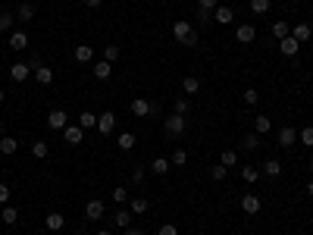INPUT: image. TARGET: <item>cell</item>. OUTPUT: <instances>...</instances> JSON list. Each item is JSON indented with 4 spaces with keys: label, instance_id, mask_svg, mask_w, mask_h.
I'll return each mask as SVG.
<instances>
[{
    "label": "cell",
    "instance_id": "1",
    "mask_svg": "<svg viewBox=\"0 0 313 235\" xmlns=\"http://www.w3.org/2000/svg\"><path fill=\"white\" fill-rule=\"evenodd\" d=\"M172 35H175V41H179L182 47H194V44H198V31H194L191 22H185V19H179L172 25Z\"/></svg>",
    "mask_w": 313,
    "mask_h": 235
},
{
    "label": "cell",
    "instance_id": "2",
    "mask_svg": "<svg viewBox=\"0 0 313 235\" xmlns=\"http://www.w3.org/2000/svg\"><path fill=\"white\" fill-rule=\"evenodd\" d=\"M163 129H166V135H169V138H179V135H185L188 122H185V116L172 113V116H166V119H163Z\"/></svg>",
    "mask_w": 313,
    "mask_h": 235
},
{
    "label": "cell",
    "instance_id": "3",
    "mask_svg": "<svg viewBox=\"0 0 313 235\" xmlns=\"http://www.w3.org/2000/svg\"><path fill=\"white\" fill-rule=\"evenodd\" d=\"M66 125H69V116H66V110H50V113H47V129L63 132Z\"/></svg>",
    "mask_w": 313,
    "mask_h": 235
},
{
    "label": "cell",
    "instance_id": "4",
    "mask_svg": "<svg viewBox=\"0 0 313 235\" xmlns=\"http://www.w3.org/2000/svg\"><path fill=\"white\" fill-rule=\"evenodd\" d=\"M129 110H132L135 116H150V113H157V107L150 104L147 97H135L132 104H129Z\"/></svg>",
    "mask_w": 313,
    "mask_h": 235
},
{
    "label": "cell",
    "instance_id": "5",
    "mask_svg": "<svg viewBox=\"0 0 313 235\" xmlns=\"http://www.w3.org/2000/svg\"><path fill=\"white\" fill-rule=\"evenodd\" d=\"M116 129V113H100L97 116V132H100V135H110V132H113Z\"/></svg>",
    "mask_w": 313,
    "mask_h": 235
},
{
    "label": "cell",
    "instance_id": "6",
    "mask_svg": "<svg viewBox=\"0 0 313 235\" xmlns=\"http://www.w3.org/2000/svg\"><path fill=\"white\" fill-rule=\"evenodd\" d=\"M260 207H263V201H260L257 195H244V198H241V210L248 213V216H254V213H260Z\"/></svg>",
    "mask_w": 313,
    "mask_h": 235
},
{
    "label": "cell",
    "instance_id": "7",
    "mask_svg": "<svg viewBox=\"0 0 313 235\" xmlns=\"http://www.w3.org/2000/svg\"><path fill=\"white\" fill-rule=\"evenodd\" d=\"M235 38H238V44H254V41H257V29H254V25H238Z\"/></svg>",
    "mask_w": 313,
    "mask_h": 235
},
{
    "label": "cell",
    "instance_id": "8",
    "mask_svg": "<svg viewBox=\"0 0 313 235\" xmlns=\"http://www.w3.org/2000/svg\"><path fill=\"white\" fill-rule=\"evenodd\" d=\"M28 75H31V66H28V63H13V66H10V79H13V82H25Z\"/></svg>",
    "mask_w": 313,
    "mask_h": 235
},
{
    "label": "cell",
    "instance_id": "9",
    "mask_svg": "<svg viewBox=\"0 0 313 235\" xmlns=\"http://www.w3.org/2000/svg\"><path fill=\"white\" fill-rule=\"evenodd\" d=\"M72 57H75V63H91V60H94V47H91V44H79L72 50Z\"/></svg>",
    "mask_w": 313,
    "mask_h": 235
},
{
    "label": "cell",
    "instance_id": "10",
    "mask_svg": "<svg viewBox=\"0 0 313 235\" xmlns=\"http://www.w3.org/2000/svg\"><path fill=\"white\" fill-rule=\"evenodd\" d=\"M85 216L88 220H104V201H88L85 204Z\"/></svg>",
    "mask_w": 313,
    "mask_h": 235
},
{
    "label": "cell",
    "instance_id": "11",
    "mask_svg": "<svg viewBox=\"0 0 313 235\" xmlns=\"http://www.w3.org/2000/svg\"><path fill=\"white\" fill-rule=\"evenodd\" d=\"M25 47H28V35H25V31H13V35H10V50L22 54Z\"/></svg>",
    "mask_w": 313,
    "mask_h": 235
},
{
    "label": "cell",
    "instance_id": "12",
    "mask_svg": "<svg viewBox=\"0 0 313 235\" xmlns=\"http://www.w3.org/2000/svg\"><path fill=\"white\" fill-rule=\"evenodd\" d=\"M294 141H298V132H294L291 125L279 129V145H282V147H294Z\"/></svg>",
    "mask_w": 313,
    "mask_h": 235
},
{
    "label": "cell",
    "instance_id": "13",
    "mask_svg": "<svg viewBox=\"0 0 313 235\" xmlns=\"http://www.w3.org/2000/svg\"><path fill=\"white\" fill-rule=\"evenodd\" d=\"M310 35H313V29H310L307 22H298V25L291 29V38H294V41H301V44H304V41H310Z\"/></svg>",
    "mask_w": 313,
    "mask_h": 235
},
{
    "label": "cell",
    "instance_id": "14",
    "mask_svg": "<svg viewBox=\"0 0 313 235\" xmlns=\"http://www.w3.org/2000/svg\"><path fill=\"white\" fill-rule=\"evenodd\" d=\"M44 226H47L50 232H60L63 226H66V216H63V213H47V216H44Z\"/></svg>",
    "mask_w": 313,
    "mask_h": 235
},
{
    "label": "cell",
    "instance_id": "15",
    "mask_svg": "<svg viewBox=\"0 0 313 235\" xmlns=\"http://www.w3.org/2000/svg\"><path fill=\"white\" fill-rule=\"evenodd\" d=\"M110 75H113V63H107V60H97V63H94V79L107 82Z\"/></svg>",
    "mask_w": 313,
    "mask_h": 235
},
{
    "label": "cell",
    "instance_id": "16",
    "mask_svg": "<svg viewBox=\"0 0 313 235\" xmlns=\"http://www.w3.org/2000/svg\"><path fill=\"white\" fill-rule=\"evenodd\" d=\"M82 125H66V129H63V138H66V145H79V141H82Z\"/></svg>",
    "mask_w": 313,
    "mask_h": 235
},
{
    "label": "cell",
    "instance_id": "17",
    "mask_svg": "<svg viewBox=\"0 0 313 235\" xmlns=\"http://www.w3.org/2000/svg\"><path fill=\"white\" fill-rule=\"evenodd\" d=\"M16 150H19V141H16L13 135H0V154H16Z\"/></svg>",
    "mask_w": 313,
    "mask_h": 235
},
{
    "label": "cell",
    "instance_id": "18",
    "mask_svg": "<svg viewBox=\"0 0 313 235\" xmlns=\"http://www.w3.org/2000/svg\"><path fill=\"white\" fill-rule=\"evenodd\" d=\"M35 13H38V6H35V3H19V10H16V19L31 22V19H35Z\"/></svg>",
    "mask_w": 313,
    "mask_h": 235
},
{
    "label": "cell",
    "instance_id": "19",
    "mask_svg": "<svg viewBox=\"0 0 313 235\" xmlns=\"http://www.w3.org/2000/svg\"><path fill=\"white\" fill-rule=\"evenodd\" d=\"M213 22L232 25V6H216V10H213Z\"/></svg>",
    "mask_w": 313,
    "mask_h": 235
},
{
    "label": "cell",
    "instance_id": "20",
    "mask_svg": "<svg viewBox=\"0 0 313 235\" xmlns=\"http://www.w3.org/2000/svg\"><path fill=\"white\" fill-rule=\"evenodd\" d=\"M279 47H282V54H285V57H294V54L301 50V41H294V38L288 35V38H282V44H279Z\"/></svg>",
    "mask_w": 313,
    "mask_h": 235
},
{
    "label": "cell",
    "instance_id": "21",
    "mask_svg": "<svg viewBox=\"0 0 313 235\" xmlns=\"http://www.w3.org/2000/svg\"><path fill=\"white\" fill-rule=\"evenodd\" d=\"M260 173H263V176H269V179H279V176H282V163H279V160H266Z\"/></svg>",
    "mask_w": 313,
    "mask_h": 235
},
{
    "label": "cell",
    "instance_id": "22",
    "mask_svg": "<svg viewBox=\"0 0 313 235\" xmlns=\"http://www.w3.org/2000/svg\"><path fill=\"white\" fill-rule=\"evenodd\" d=\"M35 79L41 85H50V82H54V69H47V66L41 63V66H35Z\"/></svg>",
    "mask_w": 313,
    "mask_h": 235
},
{
    "label": "cell",
    "instance_id": "23",
    "mask_svg": "<svg viewBox=\"0 0 313 235\" xmlns=\"http://www.w3.org/2000/svg\"><path fill=\"white\" fill-rule=\"evenodd\" d=\"M0 220H3L6 226H16V223H19V210H16V207H10V204H3V213H0Z\"/></svg>",
    "mask_w": 313,
    "mask_h": 235
},
{
    "label": "cell",
    "instance_id": "24",
    "mask_svg": "<svg viewBox=\"0 0 313 235\" xmlns=\"http://www.w3.org/2000/svg\"><path fill=\"white\" fill-rule=\"evenodd\" d=\"M113 226H119V229H129V226H132V210H116Z\"/></svg>",
    "mask_w": 313,
    "mask_h": 235
},
{
    "label": "cell",
    "instance_id": "25",
    "mask_svg": "<svg viewBox=\"0 0 313 235\" xmlns=\"http://www.w3.org/2000/svg\"><path fill=\"white\" fill-rule=\"evenodd\" d=\"M182 91H185V94H198V91H200V82L194 79V75H185V79H182Z\"/></svg>",
    "mask_w": 313,
    "mask_h": 235
},
{
    "label": "cell",
    "instance_id": "26",
    "mask_svg": "<svg viewBox=\"0 0 313 235\" xmlns=\"http://www.w3.org/2000/svg\"><path fill=\"white\" fill-rule=\"evenodd\" d=\"M147 207H150L147 198H132V207H129V210H132L135 216H141V213H147Z\"/></svg>",
    "mask_w": 313,
    "mask_h": 235
},
{
    "label": "cell",
    "instance_id": "27",
    "mask_svg": "<svg viewBox=\"0 0 313 235\" xmlns=\"http://www.w3.org/2000/svg\"><path fill=\"white\" fill-rule=\"evenodd\" d=\"M269 6H273V0H251V13H254V16L269 13Z\"/></svg>",
    "mask_w": 313,
    "mask_h": 235
},
{
    "label": "cell",
    "instance_id": "28",
    "mask_svg": "<svg viewBox=\"0 0 313 235\" xmlns=\"http://www.w3.org/2000/svg\"><path fill=\"white\" fill-rule=\"evenodd\" d=\"M169 163H172V166H185V163H188V150H185V147H175L172 157H169Z\"/></svg>",
    "mask_w": 313,
    "mask_h": 235
},
{
    "label": "cell",
    "instance_id": "29",
    "mask_svg": "<svg viewBox=\"0 0 313 235\" xmlns=\"http://www.w3.org/2000/svg\"><path fill=\"white\" fill-rule=\"evenodd\" d=\"M273 35H276L279 41H282V38H288V35H291V25L285 22V19H282V22H273Z\"/></svg>",
    "mask_w": 313,
    "mask_h": 235
},
{
    "label": "cell",
    "instance_id": "30",
    "mask_svg": "<svg viewBox=\"0 0 313 235\" xmlns=\"http://www.w3.org/2000/svg\"><path fill=\"white\" fill-rule=\"evenodd\" d=\"M13 22H16V13L0 10V31H10V29H13Z\"/></svg>",
    "mask_w": 313,
    "mask_h": 235
},
{
    "label": "cell",
    "instance_id": "31",
    "mask_svg": "<svg viewBox=\"0 0 313 235\" xmlns=\"http://www.w3.org/2000/svg\"><path fill=\"white\" fill-rule=\"evenodd\" d=\"M82 129H97V116L91 113V110H82V119H79Z\"/></svg>",
    "mask_w": 313,
    "mask_h": 235
},
{
    "label": "cell",
    "instance_id": "32",
    "mask_svg": "<svg viewBox=\"0 0 313 235\" xmlns=\"http://www.w3.org/2000/svg\"><path fill=\"white\" fill-rule=\"evenodd\" d=\"M119 54H122L119 44H107V47H104V60H107V63H116V60H119Z\"/></svg>",
    "mask_w": 313,
    "mask_h": 235
},
{
    "label": "cell",
    "instance_id": "33",
    "mask_svg": "<svg viewBox=\"0 0 313 235\" xmlns=\"http://www.w3.org/2000/svg\"><path fill=\"white\" fill-rule=\"evenodd\" d=\"M169 166H172V163H169L166 157H157V160H154V166H150V170H154L157 176H166V173H169Z\"/></svg>",
    "mask_w": 313,
    "mask_h": 235
},
{
    "label": "cell",
    "instance_id": "34",
    "mask_svg": "<svg viewBox=\"0 0 313 235\" xmlns=\"http://www.w3.org/2000/svg\"><path fill=\"white\" fill-rule=\"evenodd\" d=\"M219 163H223L226 166V170H229V166H235V163H238V150H223V160H219Z\"/></svg>",
    "mask_w": 313,
    "mask_h": 235
},
{
    "label": "cell",
    "instance_id": "35",
    "mask_svg": "<svg viewBox=\"0 0 313 235\" xmlns=\"http://www.w3.org/2000/svg\"><path fill=\"white\" fill-rule=\"evenodd\" d=\"M31 154L38 157V160H44V157L50 154V147H47V141H35V145H31Z\"/></svg>",
    "mask_w": 313,
    "mask_h": 235
},
{
    "label": "cell",
    "instance_id": "36",
    "mask_svg": "<svg viewBox=\"0 0 313 235\" xmlns=\"http://www.w3.org/2000/svg\"><path fill=\"white\" fill-rule=\"evenodd\" d=\"M241 179L244 182H257L260 179V170H257V166H241Z\"/></svg>",
    "mask_w": 313,
    "mask_h": 235
},
{
    "label": "cell",
    "instance_id": "37",
    "mask_svg": "<svg viewBox=\"0 0 313 235\" xmlns=\"http://www.w3.org/2000/svg\"><path fill=\"white\" fill-rule=\"evenodd\" d=\"M135 147V135H132V132H122V135H119V150H132Z\"/></svg>",
    "mask_w": 313,
    "mask_h": 235
},
{
    "label": "cell",
    "instance_id": "38",
    "mask_svg": "<svg viewBox=\"0 0 313 235\" xmlns=\"http://www.w3.org/2000/svg\"><path fill=\"white\" fill-rule=\"evenodd\" d=\"M226 173H229V170H226V166H223V163H216V166H210V179H216V182H223V179H226Z\"/></svg>",
    "mask_w": 313,
    "mask_h": 235
},
{
    "label": "cell",
    "instance_id": "39",
    "mask_svg": "<svg viewBox=\"0 0 313 235\" xmlns=\"http://www.w3.org/2000/svg\"><path fill=\"white\" fill-rule=\"evenodd\" d=\"M254 122H257V135H266V132L273 129V122H269L266 116H257V119H254Z\"/></svg>",
    "mask_w": 313,
    "mask_h": 235
},
{
    "label": "cell",
    "instance_id": "40",
    "mask_svg": "<svg viewBox=\"0 0 313 235\" xmlns=\"http://www.w3.org/2000/svg\"><path fill=\"white\" fill-rule=\"evenodd\" d=\"M113 201H116V204H125V201H129V188L116 185V188H113Z\"/></svg>",
    "mask_w": 313,
    "mask_h": 235
},
{
    "label": "cell",
    "instance_id": "41",
    "mask_svg": "<svg viewBox=\"0 0 313 235\" xmlns=\"http://www.w3.org/2000/svg\"><path fill=\"white\" fill-rule=\"evenodd\" d=\"M241 147H244V150H254V147H260V135H244Z\"/></svg>",
    "mask_w": 313,
    "mask_h": 235
},
{
    "label": "cell",
    "instance_id": "42",
    "mask_svg": "<svg viewBox=\"0 0 313 235\" xmlns=\"http://www.w3.org/2000/svg\"><path fill=\"white\" fill-rule=\"evenodd\" d=\"M307 147H313V125H307V129H301V135H298Z\"/></svg>",
    "mask_w": 313,
    "mask_h": 235
},
{
    "label": "cell",
    "instance_id": "43",
    "mask_svg": "<svg viewBox=\"0 0 313 235\" xmlns=\"http://www.w3.org/2000/svg\"><path fill=\"white\" fill-rule=\"evenodd\" d=\"M257 100H260L257 88H248V91H244V104H248V107H254V104H257Z\"/></svg>",
    "mask_w": 313,
    "mask_h": 235
},
{
    "label": "cell",
    "instance_id": "44",
    "mask_svg": "<svg viewBox=\"0 0 313 235\" xmlns=\"http://www.w3.org/2000/svg\"><path fill=\"white\" fill-rule=\"evenodd\" d=\"M188 110H191V104H188L185 97H179V100H175V113H179V116H185Z\"/></svg>",
    "mask_w": 313,
    "mask_h": 235
},
{
    "label": "cell",
    "instance_id": "45",
    "mask_svg": "<svg viewBox=\"0 0 313 235\" xmlns=\"http://www.w3.org/2000/svg\"><path fill=\"white\" fill-rule=\"evenodd\" d=\"M157 235H179V229H175L172 223H163V226L157 229Z\"/></svg>",
    "mask_w": 313,
    "mask_h": 235
},
{
    "label": "cell",
    "instance_id": "46",
    "mask_svg": "<svg viewBox=\"0 0 313 235\" xmlns=\"http://www.w3.org/2000/svg\"><path fill=\"white\" fill-rule=\"evenodd\" d=\"M198 6H200V10H207V13H213L216 6H219V0H198Z\"/></svg>",
    "mask_w": 313,
    "mask_h": 235
},
{
    "label": "cell",
    "instance_id": "47",
    "mask_svg": "<svg viewBox=\"0 0 313 235\" xmlns=\"http://www.w3.org/2000/svg\"><path fill=\"white\" fill-rule=\"evenodd\" d=\"M132 182H135V185L144 182V170H141V166H135V170H132Z\"/></svg>",
    "mask_w": 313,
    "mask_h": 235
},
{
    "label": "cell",
    "instance_id": "48",
    "mask_svg": "<svg viewBox=\"0 0 313 235\" xmlns=\"http://www.w3.org/2000/svg\"><path fill=\"white\" fill-rule=\"evenodd\" d=\"M6 201H10V185L0 182V204H6Z\"/></svg>",
    "mask_w": 313,
    "mask_h": 235
},
{
    "label": "cell",
    "instance_id": "49",
    "mask_svg": "<svg viewBox=\"0 0 313 235\" xmlns=\"http://www.w3.org/2000/svg\"><path fill=\"white\" fill-rule=\"evenodd\" d=\"M198 19L204 22V25H210V22H213V13H207V10H200V6H198Z\"/></svg>",
    "mask_w": 313,
    "mask_h": 235
},
{
    "label": "cell",
    "instance_id": "50",
    "mask_svg": "<svg viewBox=\"0 0 313 235\" xmlns=\"http://www.w3.org/2000/svg\"><path fill=\"white\" fill-rule=\"evenodd\" d=\"M82 3H85V6H88V10H97V6H100V3H104V0H82Z\"/></svg>",
    "mask_w": 313,
    "mask_h": 235
},
{
    "label": "cell",
    "instance_id": "51",
    "mask_svg": "<svg viewBox=\"0 0 313 235\" xmlns=\"http://www.w3.org/2000/svg\"><path fill=\"white\" fill-rule=\"evenodd\" d=\"M125 235H144V232H141V229H132V226H129V229H125Z\"/></svg>",
    "mask_w": 313,
    "mask_h": 235
},
{
    "label": "cell",
    "instance_id": "52",
    "mask_svg": "<svg viewBox=\"0 0 313 235\" xmlns=\"http://www.w3.org/2000/svg\"><path fill=\"white\" fill-rule=\"evenodd\" d=\"M307 195H310V198H313V179H310V182H307Z\"/></svg>",
    "mask_w": 313,
    "mask_h": 235
},
{
    "label": "cell",
    "instance_id": "53",
    "mask_svg": "<svg viewBox=\"0 0 313 235\" xmlns=\"http://www.w3.org/2000/svg\"><path fill=\"white\" fill-rule=\"evenodd\" d=\"M3 100H6V91H3V88H0V104H3Z\"/></svg>",
    "mask_w": 313,
    "mask_h": 235
},
{
    "label": "cell",
    "instance_id": "54",
    "mask_svg": "<svg viewBox=\"0 0 313 235\" xmlns=\"http://www.w3.org/2000/svg\"><path fill=\"white\" fill-rule=\"evenodd\" d=\"M97 235H113V232H107V229H104V232H97Z\"/></svg>",
    "mask_w": 313,
    "mask_h": 235
},
{
    "label": "cell",
    "instance_id": "55",
    "mask_svg": "<svg viewBox=\"0 0 313 235\" xmlns=\"http://www.w3.org/2000/svg\"><path fill=\"white\" fill-rule=\"evenodd\" d=\"M310 170H313V154H310Z\"/></svg>",
    "mask_w": 313,
    "mask_h": 235
},
{
    "label": "cell",
    "instance_id": "56",
    "mask_svg": "<svg viewBox=\"0 0 313 235\" xmlns=\"http://www.w3.org/2000/svg\"><path fill=\"white\" fill-rule=\"evenodd\" d=\"M0 135H3V125H0Z\"/></svg>",
    "mask_w": 313,
    "mask_h": 235
}]
</instances>
